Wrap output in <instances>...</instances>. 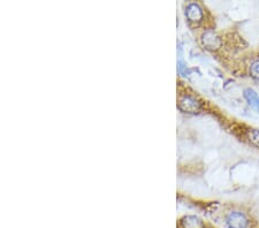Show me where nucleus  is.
<instances>
[{"instance_id": "nucleus-1", "label": "nucleus", "mask_w": 259, "mask_h": 228, "mask_svg": "<svg viewBox=\"0 0 259 228\" xmlns=\"http://www.w3.org/2000/svg\"><path fill=\"white\" fill-rule=\"evenodd\" d=\"M202 43L209 50H217L221 45L220 38H219V36L213 30H207L203 34Z\"/></svg>"}, {"instance_id": "nucleus-2", "label": "nucleus", "mask_w": 259, "mask_h": 228, "mask_svg": "<svg viewBox=\"0 0 259 228\" xmlns=\"http://www.w3.org/2000/svg\"><path fill=\"white\" fill-rule=\"evenodd\" d=\"M227 225L229 228H246L248 219L241 212H232L227 217Z\"/></svg>"}, {"instance_id": "nucleus-3", "label": "nucleus", "mask_w": 259, "mask_h": 228, "mask_svg": "<svg viewBox=\"0 0 259 228\" xmlns=\"http://www.w3.org/2000/svg\"><path fill=\"white\" fill-rule=\"evenodd\" d=\"M179 106L180 109L185 112H188V113H195V112H198L201 109V105L196 101V99L190 97V96H185L180 99L179 102Z\"/></svg>"}, {"instance_id": "nucleus-4", "label": "nucleus", "mask_w": 259, "mask_h": 228, "mask_svg": "<svg viewBox=\"0 0 259 228\" xmlns=\"http://www.w3.org/2000/svg\"><path fill=\"white\" fill-rule=\"evenodd\" d=\"M186 15L188 17L190 21H194V22L201 21L203 19L202 9L197 5V4H190V5L187 7Z\"/></svg>"}, {"instance_id": "nucleus-5", "label": "nucleus", "mask_w": 259, "mask_h": 228, "mask_svg": "<svg viewBox=\"0 0 259 228\" xmlns=\"http://www.w3.org/2000/svg\"><path fill=\"white\" fill-rule=\"evenodd\" d=\"M244 97L254 110L259 111V96L253 90L246 89L244 91Z\"/></svg>"}, {"instance_id": "nucleus-6", "label": "nucleus", "mask_w": 259, "mask_h": 228, "mask_svg": "<svg viewBox=\"0 0 259 228\" xmlns=\"http://www.w3.org/2000/svg\"><path fill=\"white\" fill-rule=\"evenodd\" d=\"M250 74L252 78L259 80V59L254 60L250 66Z\"/></svg>"}, {"instance_id": "nucleus-7", "label": "nucleus", "mask_w": 259, "mask_h": 228, "mask_svg": "<svg viewBox=\"0 0 259 228\" xmlns=\"http://www.w3.org/2000/svg\"><path fill=\"white\" fill-rule=\"evenodd\" d=\"M249 138H250V141L254 144V145H257L259 147V130L258 129L251 130L249 133Z\"/></svg>"}]
</instances>
